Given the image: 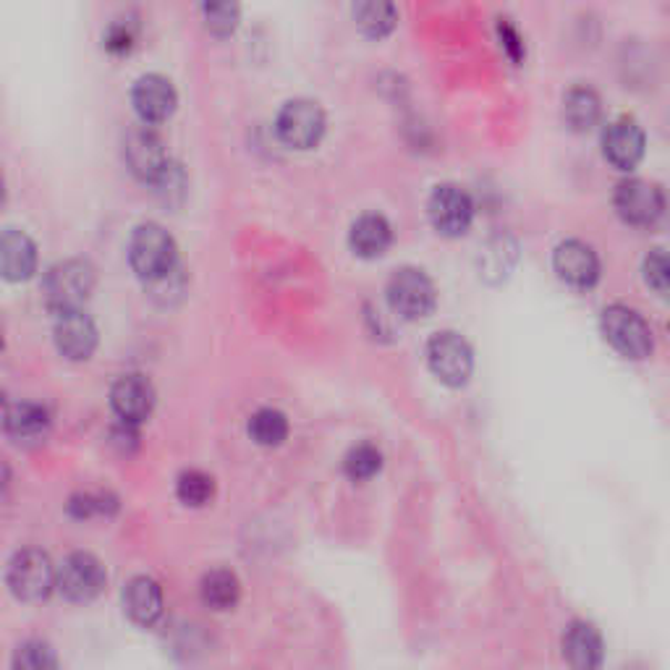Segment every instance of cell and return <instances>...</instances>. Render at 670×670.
I'll return each mask as SVG.
<instances>
[{
  "label": "cell",
  "instance_id": "6da1fadb",
  "mask_svg": "<svg viewBox=\"0 0 670 670\" xmlns=\"http://www.w3.org/2000/svg\"><path fill=\"white\" fill-rule=\"evenodd\" d=\"M176 260L179 250L173 236L168 233L163 225L158 223H144L131 233L129 242V262L131 271L144 283L155 286V283L165 281L168 275L176 273Z\"/></svg>",
  "mask_w": 670,
  "mask_h": 670
},
{
  "label": "cell",
  "instance_id": "7a4b0ae2",
  "mask_svg": "<svg viewBox=\"0 0 670 670\" xmlns=\"http://www.w3.org/2000/svg\"><path fill=\"white\" fill-rule=\"evenodd\" d=\"M94 291V267L84 260H61L42 278V298L53 315L84 309Z\"/></svg>",
  "mask_w": 670,
  "mask_h": 670
},
{
  "label": "cell",
  "instance_id": "3957f363",
  "mask_svg": "<svg viewBox=\"0 0 670 670\" xmlns=\"http://www.w3.org/2000/svg\"><path fill=\"white\" fill-rule=\"evenodd\" d=\"M11 595L21 602H42L48 600L50 592L58 589V571L53 560L48 558V552L38 548H24L11 558L9 573Z\"/></svg>",
  "mask_w": 670,
  "mask_h": 670
},
{
  "label": "cell",
  "instance_id": "277c9868",
  "mask_svg": "<svg viewBox=\"0 0 670 670\" xmlns=\"http://www.w3.org/2000/svg\"><path fill=\"white\" fill-rule=\"evenodd\" d=\"M427 364L429 373L448 388H461L469 383L471 369H475V354L466 344L464 335L454 331H443L433 335L427 344Z\"/></svg>",
  "mask_w": 670,
  "mask_h": 670
},
{
  "label": "cell",
  "instance_id": "5b68a950",
  "mask_svg": "<svg viewBox=\"0 0 670 670\" xmlns=\"http://www.w3.org/2000/svg\"><path fill=\"white\" fill-rule=\"evenodd\" d=\"M602 335L618 354L626 359H644L652 352V333L650 325L644 323V317L637 309L623 307V304H613L602 312Z\"/></svg>",
  "mask_w": 670,
  "mask_h": 670
},
{
  "label": "cell",
  "instance_id": "8992f818",
  "mask_svg": "<svg viewBox=\"0 0 670 670\" xmlns=\"http://www.w3.org/2000/svg\"><path fill=\"white\" fill-rule=\"evenodd\" d=\"M385 294H388L390 309L409 323L429 317L435 309V286L419 267H400L393 273Z\"/></svg>",
  "mask_w": 670,
  "mask_h": 670
},
{
  "label": "cell",
  "instance_id": "52a82bcc",
  "mask_svg": "<svg viewBox=\"0 0 670 670\" xmlns=\"http://www.w3.org/2000/svg\"><path fill=\"white\" fill-rule=\"evenodd\" d=\"M278 140L286 148L312 150L325 134V113L315 100H288L275 119Z\"/></svg>",
  "mask_w": 670,
  "mask_h": 670
},
{
  "label": "cell",
  "instance_id": "ba28073f",
  "mask_svg": "<svg viewBox=\"0 0 670 670\" xmlns=\"http://www.w3.org/2000/svg\"><path fill=\"white\" fill-rule=\"evenodd\" d=\"M613 207L623 223L633 229H650L666 213V196L650 181L626 179L616 186Z\"/></svg>",
  "mask_w": 670,
  "mask_h": 670
},
{
  "label": "cell",
  "instance_id": "9c48e42d",
  "mask_svg": "<svg viewBox=\"0 0 670 670\" xmlns=\"http://www.w3.org/2000/svg\"><path fill=\"white\" fill-rule=\"evenodd\" d=\"M108 585L105 566L92 552H71L69 558L58 566V592L69 602H92L100 597Z\"/></svg>",
  "mask_w": 670,
  "mask_h": 670
},
{
  "label": "cell",
  "instance_id": "30bf717a",
  "mask_svg": "<svg viewBox=\"0 0 670 670\" xmlns=\"http://www.w3.org/2000/svg\"><path fill=\"white\" fill-rule=\"evenodd\" d=\"M427 213L433 229L440 236L456 238L464 236L469 231L471 221H475V205H471V196L464 192L461 186L454 184H440L435 186V192L429 194Z\"/></svg>",
  "mask_w": 670,
  "mask_h": 670
},
{
  "label": "cell",
  "instance_id": "8fae6325",
  "mask_svg": "<svg viewBox=\"0 0 670 670\" xmlns=\"http://www.w3.org/2000/svg\"><path fill=\"white\" fill-rule=\"evenodd\" d=\"M123 160H126L129 171L140 181H144V184H155L168 171V165H171L163 140H160L148 123L129 131L126 140H123Z\"/></svg>",
  "mask_w": 670,
  "mask_h": 670
},
{
  "label": "cell",
  "instance_id": "7c38bea8",
  "mask_svg": "<svg viewBox=\"0 0 670 670\" xmlns=\"http://www.w3.org/2000/svg\"><path fill=\"white\" fill-rule=\"evenodd\" d=\"M552 271L566 286L587 291L600 281V257L589 244L579 242V238H568V242L556 246Z\"/></svg>",
  "mask_w": 670,
  "mask_h": 670
},
{
  "label": "cell",
  "instance_id": "4fadbf2b",
  "mask_svg": "<svg viewBox=\"0 0 670 670\" xmlns=\"http://www.w3.org/2000/svg\"><path fill=\"white\" fill-rule=\"evenodd\" d=\"M55 348L65 359L87 362L98 348V325L84 309H69L55 315Z\"/></svg>",
  "mask_w": 670,
  "mask_h": 670
},
{
  "label": "cell",
  "instance_id": "5bb4252c",
  "mask_svg": "<svg viewBox=\"0 0 670 670\" xmlns=\"http://www.w3.org/2000/svg\"><path fill=\"white\" fill-rule=\"evenodd\" d=\"M131 103H134V111L142 119V123L158 126V123H165L171 119L179 105V98H176V90H173V84L168 82L165 77L148 74L134 84Z\"/></svg>",
  "mask_w": 670,
  "mask_h": 670
},
{
  "label": "cell",
  "instance_id": "9a60e30c",
  "mask_svg": "<svg viewBox=\"0 0 670 670\" xmlns=\"http://www.w3.org/2000/svg\"><path fill=\"white\" fill-rule=\"evenodd\" d=\"M602 155L618 171H633L644 158V131L633 119H618L602 134Z\"/></svg>",
  "mask_w": 670,
  "mask_h": 670
},
{
  "label": "cell",
  "instance_id": "2e32d148",
  "mask_svg": "<svg viewBox=\"0 0 670 670\" xmlns=\"http://www.w3.org/2000/svg\"><path fill=\"white\" fill-rule=\"evenodd\" d=\"M111 406L121 422L142 425L144 419H150L152 409H155V388H152L148 377L123 375L111 388Z\"/></svg>",
  "mask_w": 670,
  "mask_h": 670
},
{
  "label": "cell",
  "instance_id": "e0dca14e",
  "mask_svg": "<svg viewBox=\"0 0 670 670\" xmlns=\"http://www.w3.org/2000/svg\"><path fill=\"white\" fill-rule=\"evenodd\" d=\"M0 271L11 283L29 281L38 271V246L24 231L6 229L0 238Z\"/></svg>",
  "mask_w": 670,
  "mask_h": 670
},
{
  "label": "cell",
  "instance_id": "ac0fdd59",
  "mask_svg": "<svg viewBox=\"0 0 670 670\" xmlns=\"http://www.w3.org/2000/svg\"><path fill=\"white\" fill-rule=\"evenodd\" d=\"M123 613L136 626H155L163 616V589L152 577H134L123 587Z\"/></svg>",
  "mask_w": 670,
  "mask_h": 670
},
{
  "label": "cell",
  "instance_id": "d6986e66",
  "mask_svg": "<svg viewBox=\"0 0 670 670\" xmlns=\"http://www.w3.org/2000/svg\"><path fill=\"white\" fill-rule=\"evenodd\" d=\"M602 637L589 621H573L564 633V658L571 668H597L602 662Z\"/></svg>",
  "mask_w": 670,
  "mask_h": 670
},
{
  "label": "cell",
  "instance_id": "ffe728a7",
  "mask_svg": "<svg viewBox=\"0 0 670 670\" xmlns=\"http://www.w3.org/2000/svg\"><path fill=\"white\" fill-rule=\"evenodd\" d=\"M390 242H393L390 223L385 221L383 215H375V213L362 215L359 221L352 225V233H348L352 252L362 260L383 257V254L390 250Z\"/></svg>",
  "mask_w": 670,
  "mask_h": 670
},
{
  "label": "cell",
  "instance_id": "44dd1931",
  "mask_svg": "<svg viewBox=\"0 0 670 670\" xmlns=\"http://www.w3.org/2000/svg\"><path fill=\"white\" fill-rule=\"evenodd\" d=\"M3 425L11 438L38 440L45 438V433L50 429V414L45 406L32 404V400H17V404L6 406Z\"/></svg>",
  "mask_w": 670,
  "mask_h": 670
},
{
  "label": "cell",
  "instance_id": "7402d4cb",
  "mask_svg": "<svg viewBox=\"0 0 670 670\" xmlns=\"http://www.w3.org/2000/svg\"><path fill=\"white\" fill-rule=\"evenodd\" d=\"M600 115V94L592 87H573V90H568L564 98V121L568 129L577 131V134H585V131L597 126Z\"/></svg>",
  "mask_w": 670,
  "mask_h": 670
},
{
  "label": "cell",
  "instance_id": "603a6c76",
  "mask_svg": "<svg viewBox=\"0 0 670 670\" xmlns=\"http://www.w3.org/2000/svg\"><path fill=\"white\" fill-rule=\"evenodd\" d=\"M354 21L367 38L383 40L396 29L398 11L393 0H354Z\"/></svg>",
  "mask_w": 670,
  "mask_h": 670
},
{
  "label": "cell",
  "instance_id": "cb8c5ba5",
  "mask_svg": "<svg viewBox=\"0 0 670 670\" xmlns=\"http://www.w3.org/2000/svg\"><path fill=\"white\" fill-rule=\"evenodd\" d=\"M200 597L207 608H213L221 613V610H231L238 606L242 600V581L229 568H215L202 577L200 585Z\"/></svg>",
  "mask_w": 670,
  "mask_h": 670
},
{
  "label": "cell",
  "instance_id": "d4e9b609",
  "mask_svg": "<svg viewBox=\"0 0 670 670\" xmlns=\"http://www.w3.org/2000/svg\"><path fill=\"white\" fill-rule=\"evenodd\" d=\"M252 440L262 448H278L288 438V419L278 409H260L250 419Z\"/></svg>",
  "mask_w": 670,
  "mask_h": 670
},
{
  "label": "cell",
  "instance_id": "484cf974",
  "mask_svg": "<svg viewBox=\"0 0 670 670\" xmlns=\"http://www.w3.org/2000/svg\"><path fill=\"white\" fill-rule=\"evenodd\" d=\"M383 469V454L373 443H359L344 458V471L354 483H367Z\"/></svg>",
  "mask_w": 670,
  "mask_h": 670
},
{
  "label": "cell",
  "instance_id": "4316f807",
  "mask_svg": "<svg viewBox=\"0 0 670 670\" xmlns=\"http://www.w3.org/2000/svg\"><path fill=\"white\" fill-rule=\"evenodd\" d=\"M202 11H205V24L215 38H231L236 32L238 13H242L238 0H202Z\"/></svg>",
  "mask_w": 670,
  "mask_h": 670
},
{
  "label": "cell",
  "instance_id": "83f0119b",
  "mask_svg": "<svg viewBox=\"0 0 670 670\" xmlns=\"http://www.w3.org/2000/svg\"><path fill=\"white\" fill-rule=\"evenodd\" d=\"M176 495L184 506H192V508L207 506L215 495V479L200 469H189L179 477Z\"/></svg>",
  "mask_w": 670,
  "mask_h": 670
},
{
  "label": "cell",
  "instance_id": "f1b7e54d",
  "mask_svg": "<svg viewBox=\"0 0 670 670\" xmlns=\"http://www.w3.org/2000/svg\"><path fill=\"white\" fill-rule=\"evenodd\" d=\"M13 668L21 670H45V668H58V658L53 652V647L48 642H40V639H32V642H24L13 654Z\"/></svg>",
  "mask_w": 670,
  "mask_h": 670
},
{
  "label": "cell",
  "instance_id": "f546056e",
  "mask_svg": "<svg viewBox=\"0 0 670 670\" xmlns=\"http://www.w3.org/2000/svg\"><path fill=\"white\" fill-rule=\"evenodd\" d=\"M642 273H644V283L654 291V294L670 296V254L668 252L652 250L650 254H647Z\"/></svg>",
  "mask_w": 670,
  "mask_h": 670
},
{
  "label": "cell",
  "instance_id": "4dcf8cb0",
  "mask_svg": "<svg viewBox=\"0 0 670 670\" xmlns=\"http://www.w3.org/2000/svg\"><path fill=\"white\" fill-rule=\"evenodd\" d=\"M108 508H119V502L108 493H79L69 500V514L74 519H92L98 514H108Z\"/></svg>",
  "mask_w": 670,
  "mask_h": 670
},
{
  "label": "cell",
  "instance_id": "1f68e13d",
  "mask_svg": "<svg viewBox=\"0 0 670 670\" xmlns=\"http://www.w3.org/2000/svg\"><path fill=\"white\" fill-rule=\"evenodd\" d=\"M136 42V29L131 21H115V24L105 32V48L115 55L129 53Z\"/></svg>",
  "mask_w": 670,
  "mask_h": 670
},
{
  "label": "cell",
  "instance_id": "d6a6232c",
  "mask_svg": "<svg viewBox=\"0 0 670 670\" xmlns=\"http://www.w3.org/2000/svg\"><path fill=\"white\" fill-rule=\"evenodd\" d=\"M498 38H500L502 53L511 58L514 63H521L524 55H527V50H524L521 34L516 32V27L511 24V21H506V19L498 21Z\"/></svg>",
  "mask_w": 670,
  "mask_h": 670
}]
</instances>
